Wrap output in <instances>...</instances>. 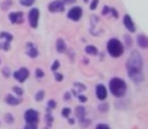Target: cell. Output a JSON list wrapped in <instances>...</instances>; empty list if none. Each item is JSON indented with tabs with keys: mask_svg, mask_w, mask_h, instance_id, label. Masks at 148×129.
I'll list each match as a JSON object with an SVG mask.
<instances>
[{
	"mask_svg": "<svg viewBox=\"0 0 148 129\" xmlns=\"http://www.w3.org/2000/svg\"><path fill=\"white\" fill-rule=\"evenodd\" d=\"M43 96H44V92L43 91H38L35 95V99H36V101H41L43 99Z\"/></svg>",
	"mask_w": 148,
	"mask_h": 129,
	"instance_id": "obj_22",
	"label": "cell"
},
{
	"mask_svg": "<svg viewBox=\"0 0 148 129\" xmlns=\"http://www.w3.org/2000/svg\"><path fill=\"white\" fill-rule=\"evenodd\" d=\"M69 122H70L71 124H73V123H75V121L73 120V119H70V120H69Z\"/></svg>",
	"mask_w": 148,
	"mask_h": 129,
	"instance_id": "obj_38",
	"label": "cell"
},
{
	"mask_svg": "<svg viewBox=\"0 0 148 129\" xmlns=\"http://www.w3.org/2000/svg\"><path fill=\"white\" fill-rule=\"evenodd\" d=\"M96 95L98 97V99L100 100H104L107 97V90H106L104 85H98L96 87Z\"/></svg>",
	"mask_w": 148,
	"mask_h": 129,
	"instance_id": "obj_10",
	"label": "cell"
},
{
	"mask_svg": "<svg viewBox=\"0 0 148 129\" xmlns=\"http://www.w3.org/2000/svg\"><path fill=\"white\" fill-rule=\"evenodd\" d=\"M84 1H85V2H87V1H88V0H84Z\"/></svg>",
	"mask_w": 148,
	"mask_h": 129,
	"instance_id": "obj_39",
	"label": "cell"
},
{
	"mask_svg": "<svg viewBox=\"0 0 148 129\" xmlns=\"http://www.w3.org/2000/svg\"><path fill=\"white\" fill-rule=\"evenodd\" d=\"M48 10L52 12H59L64 10V2L61 0H56L48 5Z\"/></svg>",
	"mask_w": 148,
	"mask_h": 129,
	"instance_id": "obj_8",
	"label": "cell"
},
{
	"mask_svg": "<svg viewBox=\"0 0 148 129\" xmlns=\"http://www.w3.org/2000/svg\"><path fill=\"white\" fill-rule=\"evenodd\" d=\"M35 75H36L37 78H42V77L44 76L43 71L41 70V69H36V71H35Z\"/></svg>",
	"mask_w": 148,
	"mask_h": 129,
	"instance_id": "obj_24",
	"label": "cell"
},
{
	"mask_svg": "<svg viewBox=\"0 0 148 129\" xmlns=\"http://www.w3.org/2000/svg\"><path fill=\"white\" fill-rule=\"evenodd\" d=\"M137 43L139 45V47H141L142 49H147L148 47V37L145 35H138L137 37Z\"/></svg>",
	"mask_w": 148,
	"mask_h": 129,
	"instance_id": "obj_13",
	"label": "cell"
},
{
	"mask_svg": "<svg viewBox=\"0 0 148 129\" xmlns=\"http://www.w3.org/2000/svg\"><path fill=\"white\" fill-rule=\"evenodd\" d=\"M5 101H6V103H8L9 105L15 106V105H18L19 103L21 102V99L15 98V97H13L12 95H7L6 98H5Z\"/></svg>",
	"mask_w": 148,
	"mask_h": 129,
	"instance_id": "obj_14",
	"label": "cell"
},
{
	"mask_svg": "<svg viewBox=\"0 0 148 129\" xmlns=\"http://www.w3.org/2000/svg\"><path fill=\"white\" fill-rule=\"evenodd\" d=\"M124 25H125L126 28L131 31V32L135 31V25H134V22L132 21L131 17H130L129 15H125V16H124Z\"/></svg>",
	"mask_w": 148,
	"mask_h": 129,
	"instance_id": "obj_11",
	"label": "cell"
},
{
	"mask_svg": "<svg viewBox=\"0 0 148 129\" xmlns=\"http://www.w3.org/2000/svg\"><path fill=\"white\" fill-rule=\"evenodd\" d=\"M85 114H86V110H85L84 107L79 106L76 108V116L78 117L79 119H84Z\"/></svg>",
	"mask_w": 148,
	"mask_h": 129,
	"instance_id": "obj_16",
	"label": "cell"
},
{
	"mask_svg": "<svg viewBox=\"0 0 148 129\" xmlns=\"http://www.w3.org/2000/svg\"><path fill=\"white\" fill-rule=\"evenodd\" d=\"M86 53H89V55H97L98 53V49H97L96 47H94V45H88V47H86Z\"/></svg>",
	"mask_w": 148,
	"mask_h": 129,
	"instance_id": "obj_17",
	"label": "cell"
},
{
	"mask_svg": "<svg viewBox=\"0 0 148 129\" xmlns=\"http://www.w3.org/2000/svg\"><path fill=\"white\" fill-rule=\"evenodd\" d=\"M9 19L12 23H21L23 21V13L20 12V11H17V12H12L9 14Z\"/></svg>",
	"mask_w": 148,
	"mask_h": 129,
	"instance_id": "obj_9",
	"label": "cell"
},
{
	"mask_svg": "<svg viewBox=\"0 0 148 129\" xmlns=\"http://www.w3.org/2000/svg\"><path fill=\"white\" fill-rule=\"evenodd\" d=\"M46 119H47V122H52V117L50 116V115H46Z\"/></svg>",
	"mask_w": 148,
	"mask_h": 129,
	"instance_id": "obj_36",
	"label": "cell"
},
{
	"mask_svg": "<svg viewBox=\"0 0 148 129\" xmlns=\"http://www.w3.org/2000/svg\"><path fill=\"white\" fill-rule=\"evenodd\" d=\"M0 49H4V51H8V49H10V45H9V41H5L4 43H0Z\"/></svg>",
	"mask_w": 148,
	"mask_h": 129,
	"instance_id": "obj_19",
	"label": "cell"
},
{
	"mask_svg": "<svg viewBox=\"0 0 148 129\" xmlns=\"http://www.w3.org/2000/svg\"><path fill=\"white\" fill-rule=\"evenodd\" d=\"M76 0H63V2L64 3H67V4H70V3H73L75 2Z\"/></svg>",
	"mask_w": 148,
	"mask_h": 129,
	"instance_id": "obj_35",
	"label": "cell"
},
{
	"mask_svg": "<svg viewBox=\"0 0 148 129\" xmlns=\"http://www.w3.org/2000/svg\"><path fill=\"white\" fill-rule=\"evenodd\" d=\"M79 100H80L81 102H86L87 98H86V96H84V95H80V96H79Z\"/></svg>",
	"mask_w": 148,
	"mask_h": 129,
	"instance_id": "obj_34",
	"label": "cell"
},
{
	"mask_svg": "<svg viewBox=\"0 0 148 129\" xmlns=\"http://www.w3.org/2000/svg\"><path fill=\"white\" fill-rule=\"evenodd\" d=\"M2 73H3V75H4V77H6V78H8V77L10 76V70H9L8 68H4V69H3Z\"/></svg>",
	"mask_w": 148,
	"mask_h": 129,
	"instance_id": "obj_28",
	"label": "cell"
},
{
	"mask_svg": "<svg viewBox=\"0 0 148 129\" xmlns=\"http://www.w3.org/2000/svg\"><path fill=\"white\" fill-rule=\"evenodd\" d=\"M110 91L116 97H122L126 93V83L120 78H113L109 83Z\"/></svg>",
	"mask_w": 148,
	"mask_h": 129,
	"instance_id": "obj_2",
	"label": "cell"
},
{
	"mask_svg": "<svg viewBox=\"0 0 148 129\" xmlns=\"http://www.w3.org/2000/svg\"><path fill=\"white\" fill-rule=\"evenodd\" d=\"M59 67H60V63H59V61H54V63H52V70L57 71L59 69Z\"/></svg>",
	"mask_w": 148,
	"mask_h": 129,
	"instance_id": "obj_31",
	"label": "cell"
},
{
	"mask_svg": "<svg viewBox=\"0 0 148 129\" xmlns=\"http://www.w3.org/2000/svg\"><path fill=\"white\" fill-rule=\"evenodd\" d=\"M97 5H98V0H94V1L92 2V4H91V9H92V10L96 9Z\"/></svg>",
	"mask_w": 148,
	"mask_h": 129,
	"instance_id": "obj_32",
	"label": "cell"
},
{
	"mask_svg": "<svg viewBox=\"0 0 148 129\" xmlns=\"http://www.w3.org/2000/svg\"><path fill=\"white\" fill-rule=\"evenodd\" d=\"M24 129H36V126L33 125V124H31V123H28V124L25 126Z\"/></svg>",
	"mask_w": 148,
	"mask_h": 129,
	"instance_id": "obj_33",
	"label": "cell"
},
{
	"mask_svg": "<svg viewBox=\"0 0 148 129\" xmlns=\"http://www.w3.org/2000/svg\"><path fill=\"white\" fill-rule=\"evenodd\" d=\"M69 99H70V94L67 93V94H65V100H69Z\"/></svg>",
	"mask_w": 148,
	"mask_h": 129,
	"instance_id": "obj_37",
	"label": "cell"
},
{
	"mask_svg": "<svg viewBox=\"0 0 148 129\" xmlns=\"http://www.w3.org/2000/svg\"><path fill=\"white\" fill-rule=\"evenodd\" d=\"M96 129H110V127L107 124H98L96 126Z\"/></svg>",
	"mask_w": 148,
	"mask_h": 129,
	"instance_id": "obj_27",
	"label": "cell"
},
{
	"mask_svg": "<svg viewBox=\"0 0 148 129\" xmlns=\"http://www.w3.org/2000/svg\"><path fill=\"white\" fill-rule=\"evenodd\" d=\"M0 38H1V39L5 38V41H9V43H10V41L13 39V36H12V35H11L9 32H6V31H3V32L0 33Z\"/></svg>",
	"mask_w": 148,
	"mask_h": 129,
	"instance_id": "obj_18",
	"label": "cell"
},
{
	"mask_svg": "<svg viewBox=\"0 0 148 129\" xmlns=\"http://www.w3.org/2000/svg\"><path fill=\"white\" fill-rule=\"evenodd\" d=\"M56 105H57V103L54 102V100H49L48 102H47V106H48L49 108H52V109L56 108Z\"/></svg>",
	"mask_w": 148,
	"mask_h": 129,
	"instance_id": "obj_29",
	"label": "cell"
},
{
	"mask_svg": "<svg viewBox=\"0 0 148 129\" xmlns=\"http://www.w3.org/2000/svg\"><path fill=\"white\" fill-rule=\"evenodd\" d=\"M54 78H56V80L58 81V82H62L64 77H63V75L60 74V73H54Z\"/></svg>",
	"mask_w": 148,
	"mask_h": 129,
	"instance_id": "obj_25",
	"label": "cell"
},
{
	"mask_svg": "<svg viewBox=\"0 0 148 129\" xmlns=\"http://www.w3.org/2000/svg\"><path fill=\"white\" fill-rule=\"evenodd\" d=\"M12 4V2H11V0H5L4 2L1 4V7H2L3 10H6L7 8H9V6Z\"/></svg>",
	"mask_w": 148,
	"mask_h": 129,
	"instance_id": "obj_20",
	"label": "cell"
},
{
	"mask_svg": "<svg viewBox=\"0 0 148 129\" xmlns=\"http://www.w3.org/2000/svg\"><path fill=\"white\" fill-rule=\"evenodd\" d=\"M28 76H29V72L28 70L25 68H21L20 70L16 71V72H14V74H13V77L15 78V80H17L20 83L24 82V81L28 78Z\"/></svg>",
	"mask_w": 148,
	"mask_h": 129,
	"instance_id": "obj_5",
	"label": "cell"
},
{
	"mask_svg": "<svg viewBox=\"0 0 148 129\" xmlns=\"http://www.w3.org/2000/svg\"><path fill=\"white\" fill-rule=\"evenodd\" d=\"M24 118L27 123L33 124V123H36L37 120H38V114H37L36 111L33 110V109H29V110H27L26 112H25Z\"/></svg>",
	"mask_w": 148,
	"mask_h": 129,
	"instance_id": "obj_6",
	"label": "cell"
},
{
	"mask_svg": "<svg viewBox=\"0 0 148 129\" xmlns=\"http://www.w3.org/2000/svg\"><path fill=\"white\" fill-rule=\"evenodd\" d=\"M38 17H39V11L37 8H32L28 13V20L29 24L31 27L35 28L37 27V23H38Z\"/></svg>",
	"mask_w": 148,
	"mask_h": 129,
	"instance_id": "obj_4",
	"label": "cell"
},
{
	"mask_svg": "<svg viewBox=\"0 0 148 129\" xmlns=\"http://www.w3.org/2000/svg\"><path fill=\"white\" fill-rule=\"evenodd\" d=\"M27 49H26V53L29 55L30 57H36L38 53H37V49H35V47L32 45L31 43H28L26 45Z\"/></svg>",
	"mask_w": 148,
	"mask_h": 129,
	"instance_id": "obj_12",
	"label": "cell"
},
{
	"mask_svg": "<svg viewBox=\"0 0 148 129\" xmlns=\"http://www.w3.org/2000/svg\"><path fill=\"white\" fill-rule=\"evenodd\" d=\"M127 70L129 77L135 82H141L143 80L142 75V59L138 51H133L127 61Z\"/></svg>",
	"mask_w": 148,
	"mask_h": 129,
	"instance_id": "obj_1",
	"label": "cell"
},
{
	"mask_svg": "<svg viewBox=\"0 0 148 129\" xmlns=\"http://www.w3.org/2000/svg\"><path fill=\"white\" fill-rule=\"evenodd\" d=\"M107 49L108 53L113 57H119L124 51V47L122 45V43L116 38H112L108 41Z\"/></svg>",
	"mask_w": 148,
	"mask_h": 129,
	"instance_id": "obj_3",
	"label": "cell"
},
{
	"mask_svg": "<svg viewBox=\"0 0 148 129\" xmlns=\"http://www.w3.org/2000/svg\"><path fill=\"white\" fill-rule=\"evenodd\" d=\"M34 0H20V4L23 6H30L33 4Z\"/></svg>",
	"mask_w": 148,
	"mask_h": 129,
	"instance_id": "obj_21",
	"label": "cell"
},
{
	"mask_svg": "<svg viewBox=\"0 0 148 129\" xmlns=\"http://www.w3.org/2000/svg\"><path fill=\"white\" fill-rule=\"evenodd\" d=\"M63 113V116L64 117H69V115L71 114V109L70 108H64L62 111Z\"/></svg>",
	"mask_w": 148,
	"mask_h": 129,
	"instance_id": "obj_23",
	"label": "cell"
},
{
	"mask_svg": "<svg viewBox=\"0 0 148 129\" xmlns=\"http://www.w3.org/2000/svg\"><path fill=\"white\" fill-rule=\"evenodd\" d=\"M13 91H14V92L16 93V94L18 95V96H21V95L23 94V91L21 90V89L19 88V87H14V88H13Z\"/></svg>",
	"mask_w": 148,
	"mask_h": 129,
	"instance_id": "obj_26",
	"label": "cell"
},
{
	"mask_svg": "<svg viewBox=\"0 0 148 129\" xmlns=\"http://www.w3.org/2000/svg\"><path fill=\"white\" fill-rule=\"evenodd\" d=\"M5 120H6V122L7 123H12V121H13V117H12V115L11 114H6V116H5Z\"/></svg>",
	"mask_w": 148,
	"mask_h": 129,
	"instance_id": "obj_30",
	"label": "cell"
},
{
	"mask_svg": "<svg viewBox=\"0 0 148 129\" xmlns=\"http://www.w3.org/2000/svg\"><path fill=\"white\" fill-rule=\"evenodd\" d=\"M82 14H83L82 8H81V7H79V6H77V7H74V8H72L70 11H69L68 17L70 19H72V20H74V21H78L79 19L81 18Z\"/></svg>",
	"mask_w": 148,
	"mask_h": 129,
	"instance_id": "obj_7",
	"label": "cell"
},
{
	"mask_svg": "<svg viewBox=\"0 0 148 129\" xmlns=\"http://www.w3.org/2000/svg\"><path fill=\"white\" fill-rule=\"evenodd\" d=\"M67 49V45L66 43H65L64 39L62 38H59L58 41H57V51H59V53H65Z\"/></svg>",
	"mask_w": 148,
	"mask_h": 129,
	"instance_id": "obj_15",
	"label": "cell"
}]
</instances>
